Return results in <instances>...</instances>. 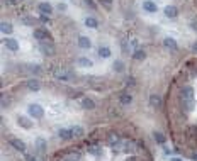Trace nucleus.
Wrapping results in <instances>:
<instances>
[{"instance_id": "obj_1", "label": "nucleus", "mask_w": 197, "mask_h": 161, "mask_svg": "<svg viewBox=\"0 0 197 161\" xmlns=\"http://www.w3.org/2000/svg\"><path fill=\"white\" fill-rule=\"evenodd\" d=\"M180 105L185 110L187 114H190L195 109V95H194V88L192 86H183L180 90Z\"/></svg>"}, {"instance_id": "obj_2", "label": "nucleus", "mask_w": 197, "mask_h": 161, "mask_svg": "<svg viewBox=\"0 0 197 161\" xmlns=\"http://www.w3.org/2000/svg\"><path fill=\"white\" fill-rule=\"evenodd\" d=\"M27 114H29V117H32V119H43L44 109L39 104H29L27 105Z\"/></svg>"}, {"instance_id": "obj_3", "label": "nucleus", "mask_w": 197, "mask_h": 161, "mask_svg": "<svg viewBox=\"0 0 197 161\" xmlns=\"http://www.w3.org/2000/svg\"><path fill=\"white\" fill-rule=\"evenodd\" d=\"M39 51L43 53L44 56H54V53H56V49L49 41H41L39 43Z\"/></svg>"}, {"instance_id": "obj_4", "label": "nucleus", "mask_w": 197, "mask_h": 161, "mask_svg": "<svg viewBox=\"0 0 197 161\" xmlns=\"http://www.w3.org/2000/svg\"><path fill=\"white\" fill-rule=\"evenodd\" d=\"M17 124L22 127V129H26V131H29V129H32V127H34L32 117H26V115H19V117H17Z\"/></svg>"}, {"instance_id": "obj_5", "label": "nucleus", "mask_w": 197, "mask_h": 161, "mask_svg": "<svg viewBox=\"0 0 197 161\" xmlns=\"http://www.w3.org/2000/svg\"><path fill=\"white\" fill-rule=\"evenodd\" d=\"M53 75H54V78H58V80H61V81H66V80L72 78V73H68L65 68H54Z\"/></svg>"}, {"instance_id": "obj_6", "label": "nucleus", "mask_w": 197, "mask_h": 161, "mask_svg": "<svg viewBox=\"0 0 197 161\" xmlns=\"http://www.w3.org/2000/svg\"><path fill=\"white\" fill-rule=\"evenodd\" d=\"M32 36H34V38H36L37 41H46V39H51V36H49V32L46 31V29H34Z\"/></svg>"}, {"instance_id": "obj_7", "label": "nucleus", "mask_w": 197, "mask_h": 161, "mask_svg": "<svg viewBox=\"0 0 197 161\" xmlns=\"http://www.w3.org/2000/svg\"><path fill=\"white\" fill-rule=\"evenodd\" d=\"M163 14H165V17H168V19H175L178 15V9L175 5H167L165 9H163Z\"/></svg>"}, {"instance_id": "obj_8", "label": "nucleus", "mask_w": 197, "mask_h": 161, "mask_svg": "<svg viewBox=\"0 0 197 161\" xmlns=\"http://www.w3.org/2000/svg\"><path fill=\"white\" fill-rule=\"evenodd\" d=\"M9 143H10V146L14 148V149H17V151H20V153L26 151V143L20 141V139H17V138H12Z\"/></svg>"}, {"instance_id": "obj_9", "label": "nucleus", "mask_w": 197, "mask_h": 161, "mask_svg": "<svg viewBox=\"0 0 197 161\" xmlns=\"http://www.w3.org/2000/svg\"><path fill=\"white\" fill-rule=\"evenodd\" d=\"M3 44H5V48L9 49V51H19V41H15V39H12V38H9V39H5L3 41Z\"/></svg>"}, {"instance_id": "obj_10", "label": "nucleus", "mask_w": 197, "mask_h": 161, "mask_svg": "<svg viewBox=\"0 0 197 161\" xmlns=\"http://www.w3.org/2000/svg\"><path fill=\"white\" fill-rule=\"evenodd\" d=\"M26 86H27L29 90H31V92H39V90H41V83L36 80V78H31V80H27V81H26Z\"/></svg>"}, {"instance_id": "obj_11", "label": "nucleus", "mask_w": 197, "mask_h": 161, "mask_svg": "<svg viewBox=\"0 0 197 161\" xmlns=\"http://www.w3.org/2000/svg\"><path fill=\"white\" fill-rule=\"evenodd\" d=\"M37 9H39L41 14H46V15L53 14V7H51V3H48V2H41L39 5H37Z\"/></svg>"}, {"instance_id": "obj_12", "label": "nucleus", "mask_w": 197, "mask_h": 161, "mask_svg": "<svg viewBox=\"0 0 197 161\" xmlns=\"http://www.w3.org/2000/svg\"><path fill=\"white\" fill-rule=\"evenodd\" d=\"M78 46H80L82 49H90L92 48L90 38H87V36H80V38H78Z\"/></svg>"}, {"instance_id": "obj_13", "label": "nucleus", "mask_w": 197, "mask_h": 161, "mask_svg": "<svg viewBox=\"0 0 197 161\" xmlns=\"http://www.w3.org/2000/svg\"><path fill=\"white\" fill-rule=\"evenodd\" d=\"M143 9L146 12H150V14H155L158 7H156V3H155V2H151V0H145V2H143Z\"/></svg>"}, {"instance_id": "obj_14", "label": "nucleus", "mask_w": 197, "mask_h": 161, "mask_svg": "<svg viewBox=\"0 0 197 161\" xmlns=\"http://www.w3.org/2000/svg\"><path fill=\"white\" fill-rule=\"evenodd\" d=\"M163 44H165V48H168V49H172V51H175L178 46H177V41H175L173 38H165L163 39Z\"/></svg>"}, {"instance_id": "obj_15", "label": "nucleus", "mask_w": 197, "mask_h": 161, "mask_svg": "<svg viewBox=\"0 0 197 161\" xmlns=\"http://www.w3.org/2000/svg\"><path fill=\"white\" fill-rule=\"evenodd\" d=\"M78 65H80L82 68H92V66H94V63H92V60H89V58H85V56L78 58Z\"/></svg>"}, {"instance_id": "obj_16", "label": "nucleus", "mask_w": 197, "mask_h": 161, "mask_svg": "<svg viewBox=\"0 0 197 161\" xmlns=\"http://www.w3.org/2000/svg\"><path fill=\"white\" fill-rule=\"evenodd\" d=\"M70 129H72L73 138H83V134H85L83 127H80V126H73V127H70Z\"/></svg>"}, {"instance_id": "obj_17", "label": "nucleus", "mask_w": 197, "mask_h": 161, "mask_svg": "<svg viewBox=\"0 0 197 161\" xmlns=\"http://www.w3.org/2000/svg\"><path fill=\"white\" fill-rule=\"evenodd\" d=\"M82 107L83 109H87V110H92V109H95V102L92 100V98H83L82 100Z\"/></svg>"}, {"instance_id": "obj_18", "label": "nucleus", "mask_w": 197, "mask_h": 161, "mask_svg": "<svg viewBox=\"0 0 197 161\" xmlns=\"http://www.w3.org/2000/svg\"><path fill=\"white\" fill-rule=\"evenodd\" d=\"M58 136H60L61 139H72L73 138V134H72V129H60L58 131Z\"/></svg>"}, {"instance_id": "obj_19", "label": "nucleus", "mask_w": 197, "mask_h": 161, "mask_svg": "<svg viewBox=\"0 0 197 161\" xmlns=\"http://www.w3.org/2000/svg\"><path fill=\"white\" fill-rule=\"evenodd\" d=\"M0 31H2L3 34H12L14 27H12L10 22H2V24H0Z\"/></svg>"}, {"instance_id": "obj_20", "label": "nucleus", "mask_w": 197, "mask_h": 161, "mask_svg": "<svg viewBox=\"0 0 197 161\" xmlns=\"http://www.w3.org/2000/svg\"><path fill=\"white\" fill-rule=\"evenodd\" d=\"M85 26L90 27V29H97L99 27V20L95 19V17H87L85 19Z\"/></svg>"}, {"instance_id": "obj_21", "label": "nucleus", "mask_w": 197, "mask_h": 161, "mask_svg": "<svg viewBox=\"0 0 197 161\" xmlns=\"http://www.w3.org/2000/svg\"><path fill=\"white\" fill-rule=\"evenodd\" d=\"M150 105H153V107H160V105H161V98H160V95H150Z\"/></svg>"}, {"instance_id": "obj_22", "label": "nucleus", "mask_w": 197, "mask_h": 161, "mask_svg": "<svg viewBox=\"0 0 197 161\" xmlns=\"http://www.w3.org/2000/svg\"><path fill=\"white\" fill-rule=\"evenodd\" d=\"M111 55H112V53H111V49H109L107 46H100L99 48V56L100 58H111Z\"/></svg>"}, {"instance_id": "obj_23", "label": "nucleus", "mask_w": 197, "mask_h": 161, "mask_svg": "<svg viewBox=\"0 0 197 161\" xmlns=\"http://www.w3.org/2000/svg\"><path fill=\"white\" fill-rule=\"evenodd\" d=\"M36 146H37V149H39L41 153H44L46 151V139L44 138H37L36 139Z\"/></svg>"}, {"instance_id": "obj_24", "label": "nucleus", "mask_w": 197, "mask_h": 161, "mask_svg": "<svg viewBox=\"0 0 197 161\" xmlns=\"http://www.w3.org/2000/svg\"><path fill=\"white\" fill-rule=\"evenodd\" d=\"M112 68H114V71H117V73H123L124 71V63L121 60H116L114 65H112Z\"/></svg>"}, {"instance_id": "obj_25", "label": "nucleus", "mask_w": 197, "mask_h": 161, "mask_svg": "<svg viewBox=\"0 0 197 161\" xmlns=\"http://www.w3.org/2000/svg\"><path fill=\"white\" fill-rule=\"evenodd\" d=\"M133 58H134L136 61H143L145 58H146V53L143 51V49H136L134 55H133Z\"/></svg>"}, {"instance_id": "obj_26", "label": "nucleus", "mask_w": 197, "mask_h": 161, "mask_svg": "<svg viewBox=\"0 0 197 161\" xmlns=\"http://www.w3.org/2000/svg\"><path fill=\"white\" fill-rule=\"evenodd\" d=\"M107 143L111 144V146H114V144H117V143H119V136H117L116 132L109 134V136H107Z\"/></svg>"}, {"instance_id": "obj_27", "label": "nucleus", "mask_w": 197, "mask_h": 161, "mask_svg": "<svg viewBox=\"0 0 197 161\" xmlns=\"http://www.w3.org/2000/svg\"><path fill=\"white\" fill-rule=\"evenodd\" d=\"M131 100H133V97L129 93H123V95H121V104H123V105L131 104Z\"/></svg>"}, {"instance_id": "obj_28", "label": "nucleus", "mask_w": 197, "mask_h": 161, "mask_svg": "<svg viewBox=\"0 0 197 161\" xmlns=\"http://www.w3.org/2000/svg\"><path fill=\"white\" fill-rule=\"evenodd\" d=\"M66 159L68 161H80V154H78V153H68Z\"/></svg>"}, {"instance_id": "obj_29", "label": "nucleus", "mask_w": 197, "mask_h": 161, "mask_svg": "<svg viewBox=\"0 0 197 161\" xmlns=\"http://www.w3.org/2000/svg\"><path fill=\"white\" fill-rule=\"evenodd\" d=\"M153 138H155V141H156V143H160V144L165 143V136H163L161 132H155V134H153Z\"/></svg>"}, {"instance_id": "obj_30", "label": "nucleus", "mask_w": 197, "mask_h": 161, "mask_svg": "<svg viewBox=\"0 0 197 161\" xmlns=\"http://www.w3.org/2000/svg\"><path fill=\"white\" fill-rule=\"evenodd\" d=\"M22 22H24V24H27V26H34L36 20H34V19H31V17H24V19H22Z\"/></svg>"}, {"instance_id": "obj_31", "label": "nucleus", "mask_w": 197, "mask_h": 161, "mask_svg": "<svg viewBox=\"0 0 197 161\" xmlns=\"http://www.w3.org/2000/svg\"><path fill=\"white\" fill-rule=\"evenodd\" d=\"M85 5H89L92 10H95V9H97V5L94 3V0H85Z\"/></svg>"}, {"instance_id": "obj_32", "label": "nucleus", "mask_w": 197, "mask_h": 161, "mask_svg": "<svg viewBox=\"0 0 197 161\" xmlns=\"http://www.w3.org/2000/svg\"><path fill=\"white\" fill-rule=\"evenodd\" d=\"M58 10L65 12V10H66V3H58Z\"/></svg>"}, {"instance_id": "obj_33", "label": "nucleus", "mask_w": 197, "mask_h": 161, "mask_svg": "<svg viewBox=\"0 0 197 161\" xmlns=\"http://www.w3.org/2000/svg\"><path fill=\"white\" fill-rule=\"evenodd\" d=\"M26 159L27 161H37V158H36V156H32V154H26Z\"/></svg>"}, {"instance_id": "obj_34", "label": "nucleus", "mask_w": 197, "mask_h": 161, "mask_svg": "<svg viewBox=\"0 0 197 161\" xmlns=\"http://www.w3.org/2000/svg\"><path fill=\"white\" fill-rule=\"evenodd\" d=\"M190 27H192V31L197 32V20H192V22H190Z\"/></svg>"}, {"instance_id": "obj_35", "label": "nucleus", "mask_w": 197, "mask_h": 161, "mask_svg": "<svg viewBox=\"0 0 197 161\" xmlns=\"http://www.w3.org/2000/svg\"><path fill=\"white\" fill-rule=\"evenodd\" d=\"M39 20H41V22H48V15L41 14V15H39Z\"/></svg>"}, {"instance_id": "obj_36", "label": "nucleus", "mask_w": 197, "mask_h": 161, "mask_svg": "<svg viewBox=\"0 0 197 161\" xmlns=\"http://www.w3.org/2000/svg\"><path fill=\"white\" fill-rule=\"evenodd\" d=\"M7 105H9V100H7L5 97H2V107H3V109H5Z\"/></svg>"}, {"instance_id": "obj_37", "label": "nucleus", "mask_w": 197, "mask_h": 161, "mask_svg": "<svg viewBox=\"0 0 197 161\" xmlns=\"http://www.w3.org/2000/svg\"><path fill=\"white\" fill-rule=\"evenodd\" d=\"M102 2L106 3V5H111V3H112V0H102Z\"/></svg>"}, {"instance_id": "obj_38", "label": "nucleus", "mask_w": 197, "mask_h": 161, "mask_svg": "<svg viewBox=\"0 0 197 161\" xmlns=\"http://www.w3.org/2000/svg\"><path fill=\"white\" fill-rule=\"evenodd\" d=\"M170 161H183L182 158H170Z\"/></svg>"}, {"instance_id": "obj_39", "label": "nucleus", "mask_w": 197, "mask_h": 161, "mask_svg": "<svg viewBox=\"0 0 197 161\" xmlns=\"http://www.w3.org/2000/svg\"><path fill=\"white\" fill-rule=\"evenodd\" d=\"M192 49H194V51L197 53V43H194V46H192Z\"/></svg>"}, {"instance_id": "obj_40", "label": "nucleus", "mask_w": 197, "mask_h": 161, "mask_svg": "<svg viewBox=\"0 0 197 161\" xmlns=\"http://www.w3.org/2000/svg\"><path fill=\"white\" fill-rule=\"evenodd\" d=\"M126 161H138V159H136V158H128Z\"/></svg>"}, {"instance_id": "obj_41", "label": "nucleus", "mask_w": 197, "mask_h": 161, "mask_svg": "<svg viewBox=\"0 0 197 161\" xmlns=\"http://www.w3.org/2000/svg\"><path fill=\"white\" fill-rule=\"evenodd\" d=\"M61 161H68V159H61Z\"/></svg>"}, {"instance_id": "obj_42", "label": "nucleus", "mask_w": 197, "mask_h": 161, "mask_svg": "<svg viewBox=\"0 0 197 161\" xmlns=\"http://www.w3.org/2000/svg\"><path fill=\"white\" fill-rule=\"evenodd\" d=\"M19 2H20V0H19Z\"/></svg>"}]
</instances>
